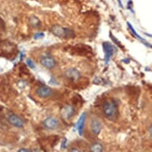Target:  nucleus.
<instances>
[{
  "mask_svg": "<svg viewBox=\"0 0 152 152\" xmlns=\"http://www.w3.org/2000/svg\"><path fill=\"white\" fill-rule=\"evenodd\" d=\"M103 112L107 120L115 121L119 115L118 107L115 103L111 100H106L103 104Z\"/></svg>",
  "mask_w": 152,
  "mask_h": 152,
  "instance_id": "f257e3e1",
  "label": "nucleus"
},
{
  "mask_svg": "<svg viewBox=\"0 0 152 152\" xmlns=\"http://www.w3.org/2000/svg\"><path fill=\"white\" fill-rule=\"evenodd\" d=\"M51 32L56 37H60L62 39H70L75 37V33L73 30L69 28L62 27L59 25H53L51 27Z\"/></svg>",
  "mask_w": 152,
  "mask_h": 152,
  "instance_id": "f03ea898",
  "label": "nucleus"
},
{
  "mask_svg": "<svg viewBox=\"0 0 152 152\" xmlns=\"http://www.w3.org/2000/svg\"><path fill=\"white\" fill-rule=\"evenodd\" d=\"M103 50L104 52V60L106 64H108L110 61V58H112V56L115 52H116V48L115 46L112 45V43L107 42H104L103 43Z\"/></svg>",
  "mask_w": 152,
  "mask_h": 152,
  "instance_id": "7ed1b4c3",
  "label": "nucleus"
},
{
  "mask_svg": "<svg viewBox=\"0 0 152 152\" xmlns=\"http://www.w3.org/2000/svg\"><path fill=\"white\" fill-rule=\"evenodd\" d=\"M40 63L43 67L46 68L48 69H53L57 65L56 60L52 56H49V55L42 56L40 58Z\"/></svg>",
  "mask_w": 152,
  "mask_h": 152,
  "instance_id": "20e7f679",
  "label": "nucleus"
},
{
  "mask_svg": "<svg viewBox=\"0 0 152 152\" xmlns=\"http://www.w3.org/2000/svg\"><path fill=\"white\" fill-rule=\"evenodd\" d=\"M43 127L48 130H54L58 128V121L53 116H49L45 118L42 122Z\"/></svg>",
  "mask_w": 152,
  "mask_h": 152,
  "instance_id": "39448f33",
  "label": "nucleus"
},
{
  "mask_svg": "<svg viewBox=\"0 0 152 152\" xmlns=\"http://www.w3.org/2000/svg\"><path fill=\"white\" fill-rule=\"evenodd\" d=\"M35 92H36V95L37 96L42 98V99L50 97L53 93L51 88L50 87H47V86H40V87H38L36 89Z\"/></svg>",
  "mask_w": 152,
  "mask_h": 152,
  "instance_id": "423d86ee",
  "label": "nucleus"
},
{
  "mask_svg": "<svg viewBox=\"0 0 152 152\" xmlns=\"http://www.w3.org/2000/svg\"><path fill=\"white\" fill-rule=\"evenodd\" d=\"M8 122L17 128H21L24 126V121L18 115L15 114H10L8 116Z\"/></svg>",
  "mask_w": 152,
  "mask_h": 152,
  "instance_id": "0eeeda50",
  "label": "nucleus"
},
{
  "mask_svg": "<svg viewBox=\"0 0 152 152\" xmlns=\"http://www.w3.org/2000/svg\"><path fill=\"white\" fill-rule=\"evenodd\" d=\"M90 127H91L92 134L95 135H98L102 131L103 125L100 120H98L97 119H92L91 120Z\"/></svg>",
  "mask_w": 152,
  "mask_h": 152,
  "instance_id": "6e6552de",
  "label": "nucleus"
},
{
  "mask_svg": "<svg viewBox=\"0 0 152 152\" xmlns=\"http://www.w3.org/2000/svg\"><path fill=\"white\" fill-rule=\"evenodd\" d=\"M65 77L70 80H73V81H76V80H79V78L80 77V72L78 71L77 69L75 68H70V69H68L66 71H65Z\"/></svg>",
  "mask_w": 152,
  "mask_h": 152,
  "instance_id": "1a4fd4ad",
  "label": "nucleus"
},
{
  "mask_svg": "<svg viewBox=\"0 0 152 152\" xmlns=\"http://www.w3.org/2000/svg\"><path fill=\"white\" fill-rule=\"evenodd\" d=\"M75 113V109L74 107L71 106V105H66L65 107H63L61 109V116L65 120H69L70 118L72 117V115H74Z\"/></svg>",
  "mask_w": 152,
  "mask_h": 152,
  "instance_id": "9d476101",
  "label": "nucleus"
},
{
  "mask_svg": "<svg viewBox=\"0 0 152 152\" xmlns=\"http://www.w3.org/2000/svg\"><path fill=\"white\" fill-rule=\"evenodd\" d=\"M85 120H86V113L84 112L80 115L77 123V130L78 134L80 135H82L83 131H84V127H85Z\"/></svg>",
  "mask_w": 152,
  "mask_h": 152,
  "instance_id": "9b49d317",
  "label": "nucleus"
},
{
  "mask_svg": "<svg viewBox=\"0 0 152 152\" xmlns=\"http://www.w3.org/2000/svg\"><path fill=\"white\" fill-rule=\"evenodd\" d=\"M90 152H104V147L100 142H95L90 146Z\"/></svg>",
  "mask_w": 152,
  "mask_h": 152,
  "instance_id": "f8f14e48",
  "label": "nucleus"
},
{
  "mask_svg": "<svg viewBox=\"0 0 152 152\" xmlns=\"http://www.w3.org/2000/svg\"><path fill=\"white\" fill-rule=\"evenodd\" d=\"M29 24L33 28H38L41 26L40 20L35 16H31L29 18Z\"/></svg>",
  "mask_w": 152,
  "mask_h": 152,
  "instance_id": "ddd939ff",
  "label": "nucleus"
},
{
  "mask_svg": "<svg viewBox=\"0 0 152 152\" xmlns=\"http://www.w3.org/2000/svg\"><path fill=\"white\" fill-rule=\"evenodd\" d=\"M127 26H128V28H129V30H131V32H132V34H133V35H134V36H135V37H137L138 39H140V40H141V41H142V42H145V40H144V39H143V38H142V37H140V35L138 34L137 33H136V31H135V29H134V28H133V26H132V24H131V23H127ZM148 44H149V43L145 42V45H148L149 47H151V45H148Z\"/></svg>",
  "mask_w": 152,
  "mask_h": 152,
  "instance_id": "4468645a",
  "label": "nucleus"
},
{
  "mask_svg": "<svg viewBox=\"0 0 152 152\" xmlns=\"http://www.w3.org/2000/svg\"><path fill=\"white\" fill-rule=\"evenodd\" d=\"M26 64H27L28 66H29L30 69H34L35 68H36L34 62L31 59H30V58H27V59H26Z\"/></svg>",
  "mask_w": 152,
  "mask_h": 152,
  "instance_id": "2eb2a0df",
  "label": "nucleus"
},
{
  "mask_svg": "<svg viewBox=\"0 0 152 152\" xmlns=\"http://www.w3.org/2000/svg\"><path fill=\"white\" fill-rule=\"evenodd\" d=\"M44 37H45V34H44V33L37 32L34 34V38L35 40H37V39H42V38H43Z\"/></svg>",
  "mask_w": 152,
  "mask_h": 152,
  "instance_id": "dca6fc26",
  "label": "nucleus"
},
{
  "mask_svg": "<svg viewBox=\"0 0 152 152\" xmlns=\"http://www.w3.org/2000/svg\"><path fill=\"white\" fill-rule=\"evenodd\" d=\"M18 152H31V151L27 148H21L18 151Z\"/></svg>",
  "mask_w": 152,
  "mask_h": 152,
  "instance_id": "f3484780",
  "label": "nucleus"
},
{
  "mask_svg": "<svg viewBox=\"0 0 152 152\" xmlns=\"http://www.w3.org/2000/svg\"><path fill=\"white\" fill-rule=\"evenodd\" d=\"M69 152H81L80 150L77 148V147H72L71 149L69 150Z\"/></svg>",
  "mask_w": 152,
  "mask_h": 152,
  "instance_id": "a211bd4d",
  "label": "nucleus"
},
{
  "mask_svg": "<svg viewBox=\"0 0 152 152\" xmlns=\"http://www.w3.org/2000/svg\"><path fill=\"white\" fill-rule=\"evenodd\" d=\"M127 5L129 6V7H127V8H129L130 10H132V0H129V3L127 4ZM133 12V11H132Z\"/></svg>",
  "mask_w": 152,
  "mask_h": 152,
  "instance_id": "6ab92c4d",
  "label": "nucleus"
},
{
  "mask_svg": "<svg viewBox=\"0 0 152 152\" xmlns=\"http://www.w3.org/2000/svg\"><path fill=\"white\" fill-rule=\"evenodd\" d=\"M118 1V3H119V5H120V7L121 8H123L124 7H123V3H121V0H117Z\"/></svg>",
  "mask_w": 152,
  "mask_h": 152,
  "instance_id": "aec40b11",
  "label": "nucleus"
}]
</instances>
